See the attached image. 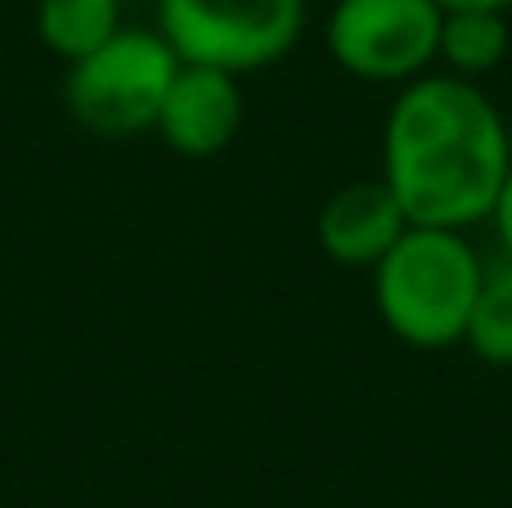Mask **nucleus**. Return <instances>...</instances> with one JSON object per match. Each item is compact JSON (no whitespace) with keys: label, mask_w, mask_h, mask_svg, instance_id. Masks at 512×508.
<instances>
[{"label":"nucleus","mask_w":512,"mask_h":508,"mask_svg":"<svg viewBox=\"0 0 512 508\" xmlns=\"http://www.w3.org/2000/svg\"><path fill=\"white\" fill-rule=\"evenodd\" d=\"M508 167V122L472 77L423 72L391 99L382 122V180L409 225L472 230L490 221Z\"/></svg>","instance_id":"1"},{"label":"nucleus","mask_w":512,"mask_h":508,"mask_svg":"<svg viewBox=\"0 0 512 508\" xmlns=\"http://www.w3.org/2000/svg\"><path fill=\"white\" fill-rule=\"evenodd\" d=\"M369 275L391 338L418 351H445L459 347L468 333L486 261L468 243V230L405 225V234Z\"/></svg>","instance_id":"2"},{"label":"nucleus","mask_w":512,"mask_h":508,"mask_svg":"<svg viewBox=\"0 0 512 508\" xmlns=\"http://www.w3.org/2000/svg\"><path fill=\"white\" fill-rule=\"evenodd\" d=\"M180 59L158 27H117L99 50L68 63L63 77V108L90 135H140L153 131L162 99Z\"/></svg>","instance_id":"3"},{"label":"nucleus","mask_w":512,"mask_h":508,"mask_svg":"<svg viewBox=\"0 0 512 508\" xmlns=\"http://www.w3.org/2000/svg\"><path fill=\"white\" fill-rule=\"evenodd\" d=\"M158 32L180 63L243 77L297 50L306 0H158Z\"/></svg>","instance_id":"4"},{"label":"nucleus","mask_w":512,"mask_h":508,"mask_svg":"<svg viewBox=\"0 0 512 508\" xmlns=\"http://www.w3.org/2000/svg\"><path fill=\"white\" fill-rule=\"evenodd\" d=\"M441 0H337L328 9L324 45L355 81L405 86L441 59Z\"/></svg>","instance_id":"5"},{"label":"nucleus","mask_w":512,"mask_h":508,"mask_svg":"<svg viewBox=\"0 0 512 508\" xmlns=\"http://www.w3.org/2000/svg\"><path fill=\"white\" fill-rule=\"evenodd\" d=\"M243 126V86L234 72L203 68V63H180L171 77V90L162 99V113L153 122L158 140L176 158H216L234 144Z\"/></svg>","instance_id":"6"},{"label":"nucleus","mask_w":512,"mask_h":508,"mask_svg":"<svg viewBox=\"0 0 512 508\" xmlns=\"http://www.w3.org/2000/svg\"><path fill=\"white\" fill-rule=\"evenodd\" d=\"M405 225L409 216L387 189V180H351L324 198L315 216V239L333 266L373 270L391 252V243L405 234Z\"/></svg>","instance_id":"7"},{"label":"nucleus","mask_w":512,"mask_h":508,"mask_svg":"<svg viewBox=\"0 0 512 508\" xmlns=\"http://www.w3.org/2000/svg\"><path fill=\"white\" fill-rule=\"evenodd\" d=\"M512 27L508 9H445L441 23V59L445 72L459 77H486L508 59Z\"/></svg>","instance_id":"8"},{"label":"nucleus","mask_w":512,"mask_h":508,"mask_svg":"<svg viewBox=\"0 0 512 508\" xmlns=\"http://www.w3.org/2000/svg\"><path fill=\"white\" fill-rule=\"evenodd\" d=\"M122 23V0H36V36L63 63L86 59Z\"/></svg>","instance_id":"9"},{"label":"nucleus","mask_w":512,"mask_h":508,"mask_svg":"<svg viewBox=\"0 0 512 508\" xmlns=\"http://www.w3.org/2000/svg\"><path fill=\"white\" fill-rule=\"evenodd\" d=\"M463 347L477 360H486L490 369H512V261L508 257L499 266H486V275H481Z\"/></svg>","instance_id":"10"},{"label":"nucleus","mask_w":512,"mask_h":508,"mask_svg":"<svg viewBox=\"0 0 512 508\" xmlns=\"http://www.w3.org/2000/svg\"><path fill=\"white\" fill-rule=\"evenodd\" d=\"M490 225H495V234H499V248H504V257L512 261V167H508L504 185H499L495 207H490Z\"/></svg>","instance_id":"11"},{"label":"nucleus","mask_w":512,"mask_h":508,"mask_svg":"<svg viewBox=\"0 0 512 508\" xmlns=\"http://www.w3.org/2000/svg\"><path fill=\"white\" fill-rule=\"evenodd\" d=\"M445 9H512V0H441Z\"/></svg>","instance_id":"12"}]
</instances>
